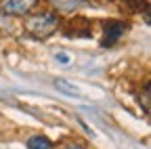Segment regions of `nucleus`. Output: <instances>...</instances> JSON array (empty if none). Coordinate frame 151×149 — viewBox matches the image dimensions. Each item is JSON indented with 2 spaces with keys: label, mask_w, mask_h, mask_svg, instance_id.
<instances>
[{
  "label": "nucleus",
  "mask_w": 151,
  "mask_h": 149,
  "mask_svg": "<svg viewBox=\"0 0 151 149\" xmlns=\"http://www.w3.org/2000/svg\"><path fill=\"white\" fill-rule=\"evenodd\" d=\"M149 97H151V90H149V84H147L145 90H143V107H145V111H149Z\"/></svg>",
  "instance_id": "6"
},
{
  "label": "nucleus",
  "mask_w": 151,
  "mask_h": 149,
  "mask_svg": "<svg viewBox=\"0 0 151 149\" xmlns=\"http://www.w3.org/2000/svg\"><path fill=\"white\" fill-rule=\"evenodd\" d=\"M59 27V17L52 15V13H40L27 19L25 30L34 36V38H48V36Z\"/></svg>",
  "instance_id": "1"
},
{
  "label": "nucleus",
  "mask_w": 151,
  "mask_h": 149,
  "mask_svg": "<svg viewBox=\"0 0 151 149\" xmlns=\"http://www.w3.org/2000/svg\"><path fill=\"white\" fill-rule=\"evenodd\" d=\"M38 0H2L0 2V11L4 15H25L32 11V6Z\"/></svg>",
  "instance_id": "2"
},
{
  "label": "nucleus",
  "mask_w": 151,
  "mask_h": 149,
  "mask_svg": "<svg viewBox=\"0 0 151 149\" xmlns=\"http://www.w3.org/2000/svg\"><path fill=\"white\" fill-rule=\"evenodd\" d=\"M57 57H59V61H61V63H67V61H69V59L65 57V55H63V53H59V55H57Z\"/></svg>",
  "instance_id": "8"
},
{
  "label": "nucleus",
  "mask_w": 151,
  "mask_h": 149,
  "mask_svg": "<svg viewBox=\"0 0 151 149\" xmlns=\"http://www.w3.org/2000/svg\"><path fill=\"white\" fill-rule=\"evenodd\" d=\"M65 149H86V147H82L80 143H67V145H65Z\"/></svg>",
  "instance_id": "7"
},
{
  "label": "nucleus",
  "mask_w": 151,
  "mask_h": 149,
  "mask_svg": "<svg viewBox=\"0 0 151 149\" xmlns=\"http://www.w3.org/2000/svg\"><path fill=\"white\" fill-rule=\"evenodd\" d=\"M55 84H57V88H61L65 95H76V86H73V84H69L67 80H61V78H59Z\"/></svg>",
  "instance_id": "5"
},
{
  "label": "nucleus",
  "mask_w": 151,
  "mask_h": 149,
  "mask_svg": "<svg viewBox=\"0 0 151 149\" xmlns=\"http://www.w3.org/2000/svg\"><path fill=\"white\" fill-rule=\"evenodd\" d=\"M124 32H126V25L122 23V21H109L107 25H105V34H103V46H111V44H116L122 36H124Z\"/></svg>",
  "instance_id": "3"
},
{
  "label": "nucleus",
  "mask_w": 151,
  "mask_h": 149,
  "mask_svg": "<svg viewBox=\"0 0 151 149\" xmlns=\"http://www.w3.org/2000/svg\"><path fill=\"white\" fill-rule=\"evenodd\" d=\"M27 149H52V143L46 137H32L27 141Z\"/></svg>",
  "instance_id": "4"
}]
</instances>
